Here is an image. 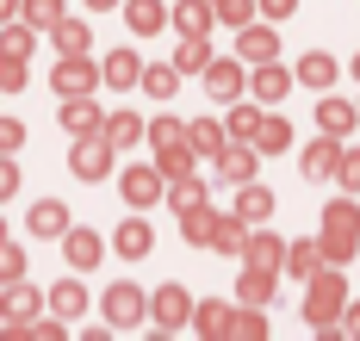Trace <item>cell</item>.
<instances>
[{
	"label": "cell",
	"instance_id": "6da1fadb",
	"mask_svg": "<svg viewBox=\"0 0 360 341\" xmlns=\"http://www.w3.org/2000/svg\"><path fill=\"white\" fill-rule=\"evenodd\" d=\"M342 310H348V286H342V273H311V292H304V323L311 329H335L342 323Z\"/></svg>",
	"mask_w": 360,
	"mask_h": 341
},
{
	"label": "cell",
	"instance_id": "7a4b0ae2",
	"mask_svg": "<svg viewBox=\"0 0 360 341\" xmlns=\"http://www.w3.org/2000/svg\"><path fill=\"white\" fill-rule=\"evenodd\" d=\"M112 149H118V143H112L106 131H94V137H75V174H81V180H106L112 174Z\"/></svg>",
	"mask_w": 360,
	"mask_h": 341
},
{
	"label": "cell",
	"instance_id": "3957f363",
	"mask_svg": "<svg viewBox=\"0 0 360 341\" xmlns=\"http://www.w3.org/2000/svg\"><path fill=\"white\" fill-rule=\"evenodd\" d=\"M342 149H348V143H342V137H311V149L298 155V168H304V180H335V168H342Z\"/></svg>",
	"mask_w": 360,
	"mask_h": 341
},
{
	"label": "cell",
	"instance_id": "277c9868",
	"mask_svg": "<svg viewBox=\"0 0 360 341\" xmlns=\"http://www.w3.org/2000/svg\"><path fill=\"white\" fill-rule=\"evenodd\" d=\"M193 310H199V304L186 298V286H162V292L149 298V316H155L162 329H186V323H193Z\"/></svg>",
	"mask_w": 360,
	"mask_h": 341
},
{
	"label": "cell",
	"instance_id": "5b68a950",
	"mask_svg": "<svg viewBox=\"0 0 360 341\" xmlns=\"http://www.w3.org/2000/svg\"><path fill=\"white\" fill-rule=\"evenodd\" d=\"M143 316H149V304H143L137 286H112V292H106V323H112V329H137Z\"/></svg>",
	"mask_w": 360,
	"mask_h": 341
},
{
	"label": "cell",
	"instance_id": "8992f818",
	"mask_svg": "<svg viewBox=\"0 0 360 341\" xmlns=\"http://www.w3.org/2000/svg\"><path fill=\"white\" fill-rule=\"evenodd\" d=\"M255 155H261V149L236 137V143H224V149H217L212 161H217V174H224L230 187H249V180H255Z\"/></svg>",
	"mask_w": 360,
	"mask_h": 341
},
{
	"label": "cell",
	"instance_id": "52a82bcc",
	"mask_svg": "<svg viewBox=\"0 0 360 341\" xmlns=\"http://www.w3.org/2000/svg\"><path fill=\"white\" fill-rule=\"evenodd\" d=\"M162 180H168L162 168H124V180H118V192H124V199H131V205L143 211V205H155V199H162Z\"/></svg>",
	"mask_w": 360,
	"mask_h": 341
},
{
	"label": "cell",
	"instance_id": "ba28073f",
	"mask_svg": "<svg viewBox=\"0 0 360 341\" xmlns=\"http://www.w3.org/2000/svg\"><path fill=\"white\" fill-rule=\"evenodd\" d=\"M56 93H63V100L94 93V62H87V56H63V62H56Z\"/></svg>",
	"mask_w": 360,
	"mask_h": 341
},
{
	"label": "cell",
	"instance_id": "9c48e42d",
	"mask_svg": "<svg viewBox=\"0 0 360 341\" xmlns=\"http://www.w3.org/2000/svg\"><path fill=\"white\" fill-rule=\"evenodd\" d=\"M63 131L69 137H94V131H106V118H100V106L81 93V100H63Z\"/></svg>",
	"mask_w": 360,
	"mask_h": 341
},
{
	"label": "cell",
	"instance_id": "30bf717a",
	"mask_svg": "<svg viewBox=\"0 0 360 341\" xmlns=\"http://www.w3.org/2000/svg\"><path fill=\"white\" fill-rule=\"evenodd\" d=\"M274 273H280V267H243V279H236V298L243 304H261V310H267V304H274Z\"/></svg>",
	"mask_w": 360,
	"mask_h": 341
},
{
	"label": "cell",
	"instance_id": "8fae6325",
	"mask_svg": "<svg viewBox=\"0 0 360 341\" xmlns=\"http://www.w3.org/2000/svg\"><path fill=\"white\" fill-rule=\"evenodd\" d=\"M193 161H199V143H193V137H180V143H162V149H155V168H162L168 180H186Z\"/></svg>",
	"mask_w": 360,
	"mask_h": 341
},
{
	"label": "cell",
	"instance_id": "7c38bea8",
	"mask_svg": "<svg viewBox=\"0 0 360 341\" xmlns=\"http://www.w3.org/2000/svg\"><path fill=\"white\" fill-rule=\"evenodd\" d=\"M249 93L261 100V106H274V100H286V93H292V75H286V69H274V62H255Z\"/></svg>",
	"mask_w": 360,
	"mask_h": 341
},
{
	"label": "cell",
	"instance_id": "4fadbf2b",
	"mask_svg": "<svg viewBox=\"0 0 360 341\" xmlns=\"http://www.w3.org/2000/svg\"><path fill=\"white\" fill-rule=\"evenodd\" d=\"M236 56H243V62H274V56H280V38H274L267 25H243V38H236Z\"/></svg>",
	"mask_w": 360,
	"mask_h": 341
},
{
	"label": "cell",
	"instance_id": "5bb4252c",
	"mask_svg": "<svg viewBox=\"0 0 360 341\" xmlns=\"http://www.w3.org/2000/svg\"><path fill=\"white\" fill-rule=\"evenodd\" d=\"M63 248H69V267H81V273H87V267H100V255H106V242H100L94 229H69V236H63Z\"/></svg>",
	"mask_w": 360,
	"mask_h": 341
},
{
	"label": "cell",
	"instance_id": "9a60e30c",
	"mask_svg": "<svg viewBox=\"0 0 360 341\" xmlns=\"http://www.w3.org/2000/svg\"><path fill=\"white\" fill-rule=\"evenodd\" d=\"M112 248H118L124 261H143V255H149V224H143V218L118 224V229H112Z\"/></svg>",
	"mask_w": 360,
	"mask_h": 341
},
{
	"label": "cell",
	"instance_id": "2e32d148",
	"mask_svg": "<svg viewBox=\"0 0 360 341\" xmlns=\"http://www.w3.org/2000/svg\"><path fill=\"white\" fill-rule=\"evenodd\" d=\"M236 218H243V224H267V218H274V192L249 180V187L236 192Z\"/></svg>",
	"mask_w": 360,
	"mask_h": 341
},
{
	"label": "cell",
	"instance_id": "e0dca14e",
	"mask_svg": "<svg viewBox=\"0 0 360 341\" xmlns=\"http://www.w3.org/2000/svg\"><path fill=\"white\" fill-rule=\"evenodd\" d=\"M243 261H255V267H286V248H280V236H267V229L255 224V229H249V248H243Z\"/></svg>",
	"mask_w": 360,
	"mask_h": 341
},
{
	"label": "cell",
	"instance_id": "ac0fdd59",
	"mask_svg": "<svg viewBox=\"0 0 360 341\" xmlns=\"http://www.w3.org/2000/svg\"><path fill=\"white\" fill-rule=\"evenodd\" d=\"M212 13H217V0H180V6H174V25L186 32V38H205Z\"/></svg>",
	"mask_w": 360,
	"mask_h": 341
},
{
	"label": "cell",
	"instance_id": "d6986e66",
	"mask_svg": "<svg viewBox=\"0 0 360 341\" xmlns=\"http://www.w3.org/2000/svg\"><path fill=\"white\" fill-rule=\"evenodd\" d=\"M317 124H323L329 137H348V131L360 124V106H348V100H323V106H317Z\"/></svg>",
	"mask_w": 360,
	"mask_h": 341
},
{
	"label": "cell",
	"instance_id": "ffe728a7",
	"mask_svg": "<svg viewBox=\"0 0 360 341\" xmlns=\"http://www.w3.org/2000/svg\"><path fill=\"white\" fill-rule=\"evenodd\" d=\"M32 236H69V211L56 205V199H44V205H32Z\"/></svg>",
	"mask_w": 360,
	"mask_h": 341
},
{
	"label": "cell",
	"instance_id": "44dd1931",
	"mask_svg": "<svg viewBox=\"0 0 360 341\" xmlns=\"http://www.w3.org/2000/svg\"><path fill=\"white\" fill-rule=\"evenodd\" d=\"M205 93H212V100H236V93H243V69H236V62H212V69H205Z\"/></svg>",
	"mask_w": 360,
	"mask_h": 341
},
{
	"label": "cell",
	"instance_id": "7402d4cb",
	"mask_svg": "<svg viewBox=\"0 0 360 341\" xmlns=\"http://www.w3.org/2000/svg\"><path fill=\"white\" fill-rule=\"evenodd\" d=\"M323 229H329V236H360V205H354V199H329Z\"/></svg>",
	"mask_w": 360,
	"mask_h": 341
},
{
	"label": "cell",
	"instance_id": "603a6c76",
	"mask_svg": "<svg viewBox=\"0 0 360 341\" xmlns=\"http://www.w3.org/2000/svg\"><path fill=\"white\" fill-rule=\"evenodd\" d=\"M230 323H236V310H230V304H199V310H193V329H199V335H230Z\"/></svg>",
	"mask_w": 360,
	"mask_h": 341
},
{
	"label": "cell",
	"instance_id": "cb8c5ba5",
	"mask_svg": "<svg viewBox=\"0 0 360 341\" xmlns=\"http://www.w3.org/2000/svg\"><path fill=\"white\" fill-rule=\"evenodd\" d=\"M317 267H323V242H292L286 248V273L292 279H311Z\"/></svg>",
	"mask_w": 360,
	"mask_h": 341
},
{
	"label": "cell",
	"instance_id": "d4e9b609",
	"mask_svg": "<svg viewBox=\"0 0 360 341\" xmlns=\"http://www.w3.org/2000/svg\"><path fill=\"white\" fill-rule=\"evenodd\" d=\"M143 93L174 100V93H180V62H155V69H143Z\"/></svg>",
	"mask_w": 360,
	"mask_h": 341
},
{
	"label": "cell",
	"instance_id": "484cf974",
	"mask_svg": "<svg viewBox=\"0 0 360 341\" xmlns=\"http://www.w3.org/2000/svg\"><path fill=\"white\" fill-rule=\"evenodd\" d=\"M106 81L112 87H137V81H143V62H137L131 50H112L106 56Z\"/></svg>",
	"mask_w": 360,
	"mask_h": 341
},
{
	"label": "cell",
	"instance_id": "4316f807",
	"mask_svg": "<svg viewBox=\"0 0 360 341\" xmlns=\"http://www.w3.org/2000/svg\"><path fill=\"white\" fill-rule=\"evenodd\" d=\"M168 205H174L180 218H186V211H199V205H205V180H199V174L174 180V187H168Z\"/></svg>",
	"mask_w": 360,
	"mask_h": 341
},
{
	"label": "cell",
	"instance_id": "83f0119b",
	"mask_svg": "<svg viewBox=\"0 0 360 341\" xmlns=\"http://www.w3.org/2000/svg\"><path fill=\"white\" fill-rule=\"evenodd\" d=\"M50 310H56V316H63V323H75V316H81V310H87V292H81V286H75V279H63V286H56V292H50Z\"/></svg>",
	"mask_w": 360,
	"mask_h": 341
},
{
	"label": "cell",
	"instance_id": "f1b7e54d",
	"mask_svg": "<svg viewBox=\"0 0 360 341\" xmlns=\"http://www.w3.org/2000/svg\"><path fill=\"white\" fill-rule=\"evenodd\" d=\"M298 81H304V87H329V81H335V56H323V50H311V56L298 62Z\"/></svg>",
	"mask_w": 360,
	"mask_h": 341
},
{
	"label": "cell",
	"instance_id": "f546056e",
	"mask_svg": "<svg viewBox=\"0 0 360 341\" xmlns=\"http://www.w3.org/2000/svg\"><path fill=\"white\" fill-rule=\"evenodd\" d=\"M174 62H180V75H205V69H212V44H205V38H186Z\"/></svg>",
	"mask_w": 360,
	"mask_h": 341
},
{
	"label": "cell",
	"instance_id": "4dcf8cb0",
	"mask_svg": "<svg viewBox=\"0 0 360 341\" xmlns=\"http://www.w3.org/2000/svg\"><path fill=\"white\" fill-rule=\"evenodd\" d=\"M286 143H292L286 118H261V131H255V149H261V155H280Z\"/></svg>",
	"mask_w": 360,
	"mask_h": 341
},
{
	"label": "cell",
	"instance_id": "1f68e13d",
	"mask_svg": "<svg viewBox=\"0 0 360 341\" xmlns=\"http://www.w3.org/2000/svg\"><path fill=\"white\" fill-rule=\"evenodd\" d=\"M50 38H56V50H63V56H87V25H81V19H63Z\"/></svg>",
	"mask_w": 360,
	"mask_h": 341
},
{
	"label": "cell",
	"instance_id": "d6a6232c",
	"mask_svg": "<svg viewBox=\"0 0 360 341\" xmlns=\"http://www.w3.org/2000/svg\"><path fill=\"white\" fill-rule=\"evenodd\" d=\"M124 19H131V32H155L168 13H162V0H131V6H124Z\"/></svg>",
	"mask_w": 360,
	"mask_h": 341
},
{
	"label": "cell",
	"instance_id": "836d02e7",
	"mask_svg": "<svg viewBox=\"0 0 360 341\" xmlns=\"http://www.w3.org/2000/svg\"><path fill=\"white\" fill-rule=\"evenodd\" d=\"M106 137L118 143V149H124V143H137V137H143V118H137V112H112V118H106Z\"/></svg>",
	"mask_w": 360,
	"mask_h": 341
},
{
	"label": "cell",
	"instance_id": "e575fe53",
	"mask_svg": "<svg viewBox=\"0 0 360 341\" xmlns=\"http://www.w3.org/2000/svg\"><path fill=\"white\" fill-rule=\"evenodd\" d=\"M186 137L199 143V155H217V149H224V124H217V118H199V124H186Z\"/></svg>",
	"mask_w": 360,
	"mask_h": 341
},
{
	"label": "cell",
	"instance_id": "d590c367",
	"mask_svg": "<svg viewBox=\"0 0 360 341\" xmlns=\"http://www.w3.org/2000/svg\"><path fill=\"white\" fill-rule=\"evenodd\" d=\"M25 19L44 25V32H56L63 25V0H25Z\"/></svg>",
	"mask_w": 360,
	"mask_h": 341
},
{
	"label": "cell",
	"instance_id": "8d00e7d4",
	"mask_svg": "<svg viewBox=\"0 0 360 341\" xmlns=\"http://www.w3.org/2000/svg\"><path fill=\"white\" fill-rule=\"evenodd\" d=\"M255 131H261V106H236V112H230V137L255 143Z\"/></svg>",
	"mask_w": 360,
	"mask_h": 341
},
{
	"label": "cell",
	"instance_id": "74e56055",
	"mask_svg": "<svg viewBox=\"0 0 360 341\" xmlns=\"http://www.w3.org/2000/svg\"><path fill=\"white\" fill-rule=\"evenodd\" d=\"M217 19L243 32V25H255V0H217Z\"/></svg>",
	"mask_w": 360,
	"mask_h": 341
},
{
	"label": "cell",
	"instance_id": "f35d334b",
	"mask_svg": "<svg viewBox=\"0 0 360 341\" xmlns=\"http://www.w3.org/2000/svg\"><path fill=\"white\" fill-rule=\"evenodd\" d=\"M335 187L360 192V149H342V168H335Z\"/></svg>",
	"mask_w": 360,
	"mask_h": 341
},
{
	"label": "cell",
	"instance_id": "ab89813d",
	"mask_svg": "<svg viewBox=\"0 0 360 341\" xmlns=\"http://www.w3.org/2000/svg\"><path fill=\"white\" fill-rule=\"evenodd\" d=\"M180 137H186L180 118H155V124H149V143H155V149H162V143H180Z\"/></svg>",
	"mask_w": 360,
	"mask_h": 341
},
{
	"label": "cell",
	"instance_id": "60d3db41",
	"mask_svg": "<svg viewBox=\"0 0 360 341\" xmlns=\"http://www.w3.org/2000/svg\"><path fill=\"white\" fill-rule=\"evenodd\" d=\"M32 25H13V19H6V56H32Z\"/></svg>",
	"mask_w": 360,
	"mask_h": 341
},
{
	"label": "cell",
	"instance_id": "b9f144b4",
	"mask_svg": "<svg viewBox=\"0 0 360 341\" xmlns=\"http://www.w3.org/2000/svg\"><path fill=\"white\" fill-rule=\"evenodd\" d=\"M0 87H6V93L25 87V56H6V62H0Z\"/></svg>",
	"mask_w": 360,
	"mask_h": 341
},
{
	"label": "cell",
	"instance_id": "7bdbcfd3",
	"mask_svg": "<svg viewBox=\"0 0 360 341\" xmlns=\"http://www.w3.org/2000/svg\"><path fill=\"white\" fill-rule=\"evenodd\" d=\"M354 255V236H329L323 229V261H348Z\"/></svg>",
	"mask_w": 360,
	"mask_h": 341
},
{
	"label": "cell",
	"instance_id": "ee69618b",
	"mask_svg": "<svg viewBox=\"0 0 360 341\" xmlns=\"http://www.w3.org/2000/svg\"><path fill=\"white\" fill-rule=\"evenodd\" d=\"M0 273H6V279H19V273H25V255H19L13 242H6V255H0Z\"/></svg>",
	"mask_w": 360,
	"mask_h": 341
},
{
	"label": "cell",
	"instance_id": "f6af8a7d",
	"mask_svg": "<svg viewBox=\"0 0 360 341\" xmlns=\"http://www.w3.org/2000/svg\"><path fill=\"white\" fill-rule=\"evenodd\" d=\"M0 137H6V149H19V143H25V124H19V118H6V124H0Z\"/></svg>",
	"mask_w": 360,
	"mask_h": 341
},
{
	"label": "cell",
	"instance_id": "bcb514c9",
	"mask_svg": "<svg viewBox=\"0 0 360 341\" xmlns=\"http://www.w3.org/2000/svg\"><path fill=\"white\" fill-rule=\"evenodd\" d=\"M292 6H298V0H261V13H267V19H286Z\"/></svg>",
	"mask_w": 360,
	"mask_h": 341
},
{
	"label": "cell",
	"instance_id": "7dc6e473",
	"mask_svg": "<svg viewBox=\"0 0 360 341\" xmlns=\"http://www.w3.org/2000/svg\"><path fill=\"white\" fill-rule=\"evenodd\" d=\"M342 329H348V335H360V304H348V310H342Z\"/></svg>",
	"mask_w": 360,
	"mask_h": 341
},
{
	"label": "cell",
	"instance_id": "c3c4849f",
	"mask_svg": "<svg viewBox=\"0 0 360 341\" xmlns=\"http://www.w3.org/2000/svg\"><path fill=\"white\" fill-rule=\"evenodd\" d=\"M87 6H118V0H87Z\"/></svg>",
	"mask_w": 360,
	"mask_h": 341
},
{
	"label": "cell",
	"instance_id": "681fc988",
	"mask_svg": "<svg viewBox=\"0 0 360 341\" xmlns=\"http://www.w3.org/2000/svg\"><path fill=\"white\" fill-rule=\"evenodd\" d=\"M354 75H360V56H354Z\"/></svg>",
	"mask_w": 360,
	"mask_h": 341
}]
</instances>
